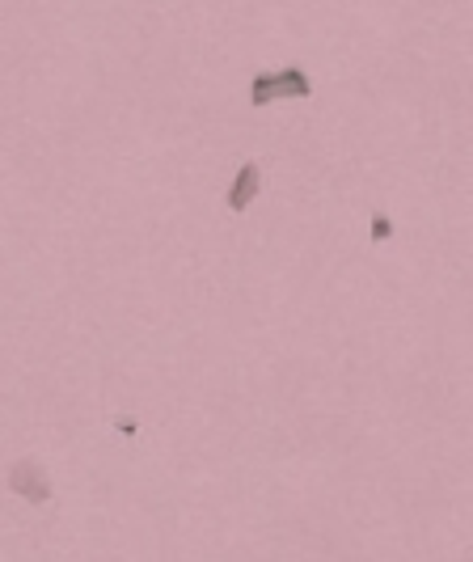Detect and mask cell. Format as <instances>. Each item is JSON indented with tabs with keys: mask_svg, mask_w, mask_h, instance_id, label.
<instances>
[{
	"mask_svg": "<svg viewBox=\"0 0 473 562\" xmlns=\"http://www.w3.org/2000/svg\"><path fill=\"white\" fill-rule=\"evenodd\" d=\"M309 93H313L309 72L300 64H283L275 72H258V77L250 81V106L262 110V106H271L279 98H309Z\"/></svg>",
	"mask_w": 473,
	"mask_h": 562,
	"instance_id": "cell-1",
	"label": "cell"
},
{
	"mask_svg": "<svg viewBox=\"0 0 473 562\" xmlns=\"http://www.w3.org/2000/svg\"><path fill=\"white\" fill-rule=\"evenodd\" d=\"M9 491L22 499V503H47L55 495V486H51V474L43 470L34 457H22V461H13V470H9Z\"/></svg>",
	"mask_w": 473,
	"mask_h": 562,
	"instance_id": "cell-2",
	"label": "cell"
},
{
	"mask_svg": "<svg viewBox=\"0 0 473 562\" xmlns=\"http://www.w3.org/2000/svg\"><path fill=\"white\" fill-rule=\"evenodd\" d=\"M258 195H262V165L258 161L237 165V174L229 182V195H224V203H229L233 212H250Z\"/></svg>",
	"mask_w": 473,
	"mask_h": 562,
	"instance_id": "cell-3",
	"label": "cell"
},
{
	"mask_svg": "<svg viewBox=\"0 0 473 562\" xmlns=\"http://www.w3.org/2000/svg\"><path fill=\"white\" fill-rule=\"evenodd\" d=\"M389 237H393V220H389L385 212H376V216H372V241L381 246V241H389Z\"/></svg>",
	"mask_w": 473,
	"mask_h": 562,
	"instance_id": "cell-4",
	"label": "cell"
},
{
	"mask_svg": "<svg viewBox=\"0 0 473 562\" xmlns=\"http://www.w3.org/2000/svg\"><path fill=\"white\" fill-rule=\"evenodd\" d=\"M115 427H119V436H136V432H140V423L131 419V415H119V419H115Z\"/></svg>",
	"mask_w": 473,
	"mask_h": 562,
	"instance_id": "cell-5",
	"label": "cell"
}]
</instances>
